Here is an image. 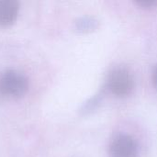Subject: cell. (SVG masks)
I'll list each match as a JSON object with an SVG mask.
<instances>
[{
  "label": "cell",
  "mask_w": 157,
  "mask_h": 157,
  "mask_svg": "<svg viewBox=\"0 0 157 157\" xmlns=\"http://www.w3.org/2000/svg\"><path fill=\"white\" fill-rule=\"evenodd\" d=\"M29 89L28 78L20 72L7 70L0 77V92L6 97L18 98Z\"/></svg>",
  "instance_id": "1"
},
{
  "label": "cell",
  "mask_w": 157,
  "mask_h": 157,
  "mask_svg": "<svg viewBox=\"0 0 157 157\" xmlns=\"http://www.w3.org/2000/svg\"><path fill=\"white\" fill-rule=\"evenodd\" d=\"M108 86L115 96L120 98L126 97L132 93L134 87L132 75L124 67L116 68L109 76Z\"/></svg>",
  "instance_id": "2"
},
{
  "label": "cell",
  "mask_w": 157,
  "mask_h": 157,
  "mask_svg": "<svg viewBox=\"0 0 157 157\" xmlns=\"http://www.w3.org/2000/svg\"><path fill=\"white\" fill-rule=\"evenodd\" d=\"M110 157H137L138 145L136 141L128 134H119L114 137L109 145Z\"/></svg>",
  "instance_id": "3"
},
{
  "label": "cell",
  "mask_w": 157,
  "mask_h": 157,
  "mask_svg": "<svg viewBox=\"0 0 157 157\" xmlns=\"http://www.w3.org/2000/svg\"><path fill=\"white\" fill-rule=\"evenodd\" d=\"M19 4L16 0H0V27H9L17 20Z\"/></svg>",
  "instance_id": "4"
},
{
  "label": "cell",
  "mask_w": 157,
  "mask_h": 157,
  "mask_svg": "<svg viewBox=\"0 0 157 157\" xmlns=\"http://www.w3.org/2000/svg\"><path fill=\"white\" fill-rule=\"evenodd\" d=\"M75 26L80 31H90L98 27V21L90 17H82L77 20Z\"/></svg>",
  "instance_id": "5"
},
{
  "label": "cell",
  "mask_w": 157,
  "mask_h": 157,
  "mask_svg": "<svg viewBox=\"0 0 157 157\" xmlns=\"http://www.w3.org/2000/svg\"><path fill=\"white\" fill-rule=\"evenodd\" d=\"M134 3L144 8H153L157 6V0H136Z\"/></svg>",
  "instance_id": "6"
},
{
  "label": "cell",
  "mask_w": 157,
  "mask_h": 157,
  "mask_svg": "<svg viewBox=\"0 0 157 157\" xmlns=\"http://www.w3.org/2000/svg\"><path fill=\"white\" fill-rule=\"evenodd\" d=\"M153 83H154L155 87L157 89V64L153 71Z\"/></svg>",
  "instance_id": "7"
}]
</instances>
